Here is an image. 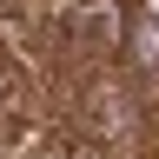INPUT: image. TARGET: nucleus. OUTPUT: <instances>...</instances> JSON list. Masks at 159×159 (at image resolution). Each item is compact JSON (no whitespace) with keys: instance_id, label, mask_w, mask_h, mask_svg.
<instances>
[{"instance_id":"1","label":"nucleus","mask_w":159,"mask_h":159,"mask_svg":"<svg viewBox=\"0 0 159 159\" xmlns=\"http://www.w3.org/2000/svg\"><path fill=\"white\" fill-rule=\"evenodd\" d=\"M126 7L119 0H73L66 20H60V40L80 53V60H113L119 53V40H126Z\"/></svg>"},{"instance_id":"2","label":"nucleus","mask_w":159,"mask_h":159,"mask_svg":"<svg viewBox=\"0 0 159 159\" xmlns=\"http://www.w3.org/2000/svg\"><path fill=\"white\" fill-rule=\"evenodd\" d=\"M119 53L133 60V80H146V86H159V20H152V13L126 20V40H119Z\"/></svg>"}]
</instances>
